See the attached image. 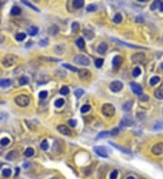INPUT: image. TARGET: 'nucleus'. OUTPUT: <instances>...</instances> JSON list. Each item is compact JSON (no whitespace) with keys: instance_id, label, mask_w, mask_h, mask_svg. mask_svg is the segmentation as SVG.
Returning <instances> with one entry per match:
<instances>
[{"instance_id":"1","label":"nucleus","mask_w":163,"mask_h":179,"mask_svg":"<svg viewBox=\"0 0 163 179\" xmlns=\"http://www.w3.org/2000/svg\"><path fill=\"white\" fill-rule=\"evenodd\" d=\"M102 112L106 117H112L115 113V108L112 104L106 103V104H103L102 107Z\"/></svg>"},{"instance_id":"2","label":"nucleus","mask_w":163,"mask_h":179,"mask_svg":"<svg viewBox=\"0 0 163 179\" xmlns=\"http://www.w3.org/2000/svg\"><path fill=\"white\" fill-rule=\"evenodd\" d=\"M17 61V56L14 54H6L2 61V63L5 67H11L12 65L16 64Z\"/></svg>"},{"instance_id":"3","label":"nucleus","mask_w":163,"mask_h":179,"mask_svg":"<svg viewBox=\"0 0 163 179\" xmlns=\"http://www.w3.org/2000/svg\"><path fill=\"white\" fill-rule=\"evenodd\" d=\"M74 62L76 64H79V65H83V66H88L90 65V62L89 58L86 57L85 55H82V54H78L74 57Z\"/></svg>"},{"instance_id":"4","label":"nucleus","mask_w":163,"mask_h":179,"mask_svg":"<svg viewBox=\"0 0 163 179\" xmlns=\"http://www.w3.org/2000/svg\"><path fill=\"white\" fill-rule=\"evenodd\" d=\"M15 102L20 107H27L30 102V100L26 95H18L15 98Z\"/></svg>"},{"instance_id":"5","label":"nucleus","mask_w":163,"mask_h":179,"mask_svg":"<svg viewBox=\"0 0 163 179\" xmlns=\"http://www.w3.org/2000/svg\"><path fill=\"white\" fill-rule=\"evenodd\" d=\"M132 63H138V64H140V63H143L145 61V54L141 52L139 53H134L133 55L132 56Z\"/></svg>"},{"instance_id":"6","label":"nucleus","mask_w":163,"mask_h":179,"mask_svg":"<svg viewBox=\"0 0 163 179\" xmlns=\"http://www.w3.org/2000/svg\"><path fill=\"white\" fill-rule=\"evenodd\" d=\"M151 153L155 156L163 154V142H158L151 148Z\"/></svg>"},{"instance_id":"7","label":"nucleus","mask_w":163,"mask_h":179,"mask_svg":"<svg viewBox=\"0 0 163 179\" xmlns=\"http://www.w3.org/2000/svg\"><path fill=\"white\" fill-rule=\"evenodd\" d=\"M123 88V84L122 82H121L120 81H114L110 84V89L111 91L113 92H119L121 91Z\"/></svg>"},{"instance_id":"8","label":"nucleus","mask_w":163,"mask_h":179,"mask_svg":"<svg viewBox=\"0 0 163 179\" xmlns=\"http://www.w3.org/2000/svg\"><path fill=\"white\" fill-rule=\"evenodd\" d=\"M94 152L97 154L98 156H100L102 157L107 158L108 157V155H107V148H103V147H94L93 148Z\"/></svg>"},{"instance_id":"9","label":"nucleus","mask_w":163,"mask_h":179,"mask_svg":"<svg viewBox=\"0 0 163 179\" xmlns=\"http://www.w3.org/2000/svg\"><path fill=\"white\" fill-rule=\"evenodd\" d=\"M130 85H131V87H132V91L134 92L135 94L139 95V96L142 95V88L140 87V85L136 83V82H131Z\"/></svg>"},{"instance_id":"10","label":"nucleus","mask_w":163,"mask_h":179,"mask_svg":"<svg viewBox=\"0 0 163 179\" xmlns=\"http://www.w3.org/2000/svg\"><path fill=\"white\" fill-rule=\"evenodd\" d=\"M78 72H79L80 79H82V80H88L90 77H91V72H90L88 70H85V69L79 70Z\"/></svg>"},{"instance_id":"11","label":"nucleus","mask_w":163,"mask_h":179,"mask_svg":"<svg viewBox=\"0 0 163 179\" xmlns=\"http://www.w3.org/2000/svg\"><path fill=\"white\" fill-rule=\"evenodd\" d=\"M113 41H115L116 43H118V44H121V45H124V46H128V47H130V48H134V49H144V50H145V49H147V48H145V47H141V46H137V45H131V44H128V43L122 42V41L116 39V38H113Z\"/></svg>"},{"instance_id":"12","label":"nucleus","mask_w":163,"mask_h":179,"mask_svg":"<svg viewBox=\"0 0 163 179\" xmlns=\"http://www.w3.org/2000/svg\"><path fill=\"white\" fill-rule=\"evenodd\" d=\"M57 130L60 132V133H62L63 135H65V136H70V135H71V130H70L66 126H64V125L58 126Z\"/></svg>"},{"instance_id":"13","label":"nucleus","mask_w":163,"mask_h":179,"mask_svg":"<svg viewBox=\"0 0 163 179\" xmlns=\"http://www.w3.org/2000/svg\"><path fill=\"white\" fill-rule=\"evenodd\" d=\"M123 62V59H122V57L120 55H117L115 56L114 58L112 59V65L113 67H119V66L121 65V63Z\"/></svg>"},{"instance_id":"14","label":"nucleus","mask_w":163,"mask_h":179,"mask_svg":"<svg viewBox=\"0 0 163 179\" xmlns=\"http://www.w3.org/2000/svg\"><path fill=\"white\" fill-rule=\"evenodd\" d=\"M12 84V81L10 79H0V87L7 88Z\"/></svg>"},{"instance_id":"15","label":"nucleus","mask_w":163,"mask_h":179,"mask_svg":"<svg viewBox=\"0 0 163 179\" xmlns=\"http://www.w3.org/2000/svg\"><path fill=\"white\" fill-rule=\"evenodd\" d=\"M133 125V121L132 119H130L129 118H124L122 119V120L121 121V126L122 128H125V127H130Z\"/></svg>"},{"instance_id":"16","label":"nucleus","mask_w":163,"mask_h":179,"mask_svg":"<svg viewBox=\"0 0 163 179\" xmlns=\"http://www.w3.org/2000/svg\"><path fill=\"white\" fill-rule=\"evenodd\" d=\"M107 49H108L107 45H106L105 43H102V44H100V45L98 46L97 52H98V53H100V54H103V53L107 51Z\"/></svg>"},{"instance_id":"17","label":"nucleus","mask_w":163,"mask_h":179,"mask_svg":"<svg viewBox=\"0 0 163 179\" xmlns=\"http://www.w3.org/2000/svg\"><path fill=\"white\" fill-rule=\"evenodd\" d=\"M82 34L85 37H86L88 40H92L93 37H94V33L92 31V30H88V29H84L82 31Z\"/></svg>"},{"instance_id":"18","label":"nucleus","mask_w":163,"mask_h":179,"mask_svg":"<svg viewBox=\"0 0 163 179\" xmlns=\"http://www.w3.org/2000/svg\"><path fill=\"white\" fill-rule=\"evenodd\" d=\"M132 106H133V100H129L122 105V110L124 111H130L132 110Z\"/></svg>"},{"instance_id":"19","label":"nucleus","mask_w":163,"mask_h":179,"mask_svg":"<svg viewBox=\"0 0 163 179\" xmlns=\"http://www.w3.org/2000/svg\"><path fill=\"white\" fill-rule=\"evenodd\" d=\"M16 157H17V152L15 151V150H14V151H11L10 153H8L7 155H6V157H5V158L9 161H14Z\"/></svg>"},{"instance_id":"20","label":"nucleus","mask_w":163,"mask_h":179,"mask_svg":"<svg viewBox=\"0 0 163 179\" xmlns=\"http://www.w3.org/2000/svg\"><path fill=\"white\" fill-rule=\"evenodd\" d=\"M154 95L158 100H163V87H160L156 90Z\"/></svg>"},{"instance_id":"21","label":"nucleus","mask_w":163,"mask_h":179,"mask_svg":"<svg viewBox=\"0 0 163 179\" xmlns=\"http://www.w3.org/2000/svg\"><path fill=\"white\" fill-rule=\"evenodd\" d=\"M109 144H110V146H112L113 148H117V149H119L120 151H121L122 153H125V154H131V151L130 150H127V149H125V148H122L121 147H120V146H118L117 144H115V143H113V142H109Z\"/></svg>"},{"instance_id":"22","label":"nucleus","mask_w":163,"mask_h":179,"mask_svg":"<svg viewBox=\"0 0 163 179\" xmlns=\"http://www.w3.org/2000/svg\"><path fill=\"white\" fill-rule=\"evenodd\" d=\"M27 33H28L29 35H31V36H34L35 34L38 33V28L36 26H30L27 29Z\"/></svg>"},{"instance_id":"23","label":"nucleus","mask_w":163,"mask_h":179,"mask_svg":"<svg viewBox=\"0 0 163 179\" xmlns=\"http://www.w3.org/2000/svg\"><path fill=\"white\" fill-rule=\"evenodd\" d=\"M21 14V8L18 6H13L11 9V15L12 16H19Z\"/></svg>"},{"instance_id":"24","label":"nucleus","mask_w":163,"mask_h":179,"mask_svg":"<svg viewBox=\"0 0 163 179\" xmlns=\"http://www.w3.org/2000/svg\"><path fill=\"white\" fill-rule=\"evenodd\" d=\"M84 5V1L82 0H75L74 1V7L76 9H80Z\"/></svg>"},{"instance_id":"25","label":"nucleus","mask_w":163,"mask_h":179,"mask_svg":"<svg viewBox=\"0 0 163 179\" xmlns=\"http://www.w3.org/2000/svg\"><path fill=\"white\" fill-rule=\"evenodd\" d=\"M111 136L110 135V132L109 131H103V132H100L97 136V139H101V138H103V137H110Z\"/></svg>"},{"instance_id":"26","label":"nucleus","mask_w":163,"mask_h":179,"mask_svg":"<svg viewBox=\"0 0 163 179\" xmlns=\"http://www.w3.org/2000/svg\"><path fill=\"white\" fill-rule=\"evenodd\" d=\"M18 82H19V84L21 85V86H24V85H27L29 82V79L27 76H22L21 78L19 79Z\"/></svg>"},{"instance_id":"27","label":"nucleus","mask_w":163,"mask_h":179,"mask_svg":"<svg viewBox=\"0 0 163 179\" xmlns=\"http://www.w3.org/2000/svg\"><path fill=\"white\" fill-rule=\"evenodd\" d=\"M160 81H161L160 77H159V76H154V77H152V78L150 80V84L151 85V86H155V85L157 84V83H158Z\"/></svg>"},{"instance_id":"28","label":"nucleus","mask_w":163,"mask_h":179,"mask_svg":"<svg viewBox=\"0 0 163 179\" xmlns=\"http://www.w3.org/2000/svg\"><path fill=\"white\" fill-rule=\"evenodd\" d=\"M34 150L32 148H28L26 149V151H25V156L27 157H31L32 156L34 155Z\"/></svg>"},{"instance_id":"29","label":"nucleus","mask_w":163,"mask_h":179,"mask_svg":"<svg viewBox=\"0 0 163 179\" xmlns=\"http://www.w3.org/2000/svg\"><path fill=\"white\" fill-rule=\"evenodd\" d=\"M63 66L64 67V68L68 69V70H70V71H74V72H75V71H79V70H78L76 67H74V66L71 65V64H68V63H63Z\"/></svg>"},{"instance_id":"30","label":"nucleus","mask_w":163,"mask_h":179,"mask_svg":"<svg viewBox=\"0 0 163 179\" xmlns=\"http://www.w3.org/2000/svg\"><path fill=\"white\" fill-rule=\"evenodd\" d=\"M12 175V171H11V169H9V168H5V169H3V171H2V176L4 177H9Z\"/></svg>"},{"instance_id":"31","label":"nucleus","mask_w":163,"mask_h":179,"mask_svg":"<svg viewBox=\"0 0 163 179\" xmlns=\"http://www.w3.org/2000/svg\"><path fill=\"white\" fill-rule=\"evenodd\" d=\"M26 37H27V34L25 33H19L16 35V39L19 42H21V41H24L26 39Z\"/></svg>"},{"instance_id":"32","label":"nucleus","mask_w":163,"mask_h":179,"mask_svg":"<svg viewBox=\"0 0 163 179\" xmlns=\"http://www.w3.org/2000/svg\"><path fill=\"white\" fill-rule=\"evenodd\" d=\"M121 21H122V16H121V14H116L114 18H113V22L115 24H120Z\"/></svg>"},{"instance_id":"33","label":"nucleus","mask_w":163,"mask_h":179,"mask_svg":"<svg viewBox=\"0 0 163 179\" xmlns=\"http://www.w3.org/2000/svg\"><path fill=\"white\" fill-rule=\"evenodd\" d=\"M76 45L78 46L79 48H83L84 45H85V43H84V40L82 38H78L76 40V42H75Z\"/></svg>"},{"instance_id":"34","label":"nucleus","mask_w":163,"mask_h":179,"mask_svg":"<svg viewBox=\"0 0 163 179\" xmlns=\"http://www.w3.org/2000/svg\"><path fill=\"white\" fill-rule=\"evenodd\" d=\"M64 104V100L63 99H58L54 101V106L56 108H61Z\"/></svg>"},{"instance_id":"35","label":"nucleus","mask_w":163,"mask_h":179,"mask_svg":"<svg viewBox=\"0 0 163 179\" xmlns=\"http://www.w3.org/2000/svg\"><path fill=\"white\" fill-rule=\"evenodd\" d=\"M84 93V90L82 89H77L74 90V95H75V97L77 98V99H79V98H81L82 95H83Z\"/></svg>"},{"instance_id":"36","label":"nucleus","mask_w":163,"mask_h":179,"mask_svg":"<svg viewBox=\"0 0 163 179\" xmlns=\"http://www.w3.org/2000/svg\"><path fill=\"white\" fill-rule=\"evenodd\" d=\"M40 147H41V148H42L44 151H45V150H47L48 148H49V144H48L47 140H43L42 143H41V145H40Z\"/></svg>"},{"instance_id":"37","label":"nucleus","mask_w":163,"mask_h":179,"mask_svg":"<svg viewBox=\"0 0 163 179\" xmlns=\"http://www.w3.org/2000/svg\"><path fill=\"white\" fill-rule=\"evenodd\" d=\"M140 73H141V70L139 69V67H135L134 69H133V71H132V75L134 77H138L140 75Z\"/></svg>"},{"instance_id":"38","label":"nucleus","mask_w":163,"mask_h":179,"mask_svg":"<svg viewBox=\"0 0 163 179\" xmlns=\"http://www.w3.org/2000/svg\"><path fill=\"white\" fill-rule=\"evenodd\" d=\"M9 143H10V140H9V138H7V137H3L2 139L0 140V145L3 146V147L7 146Z\"/></svg>"},{"instance_id":"39","label":"nucleus","mask_w":163,"mask_h":179,"mask_svg":"<svg viewBox=\"0 0 163 179\" xmlns=\"http://www.w3.org/2000/svg\"><path fill=\"white\" fill-rule=\"evenodd\" d=\"M94 64H95V66H96L97 68H101V67L103 66V59H102V58L96 59V60H95V62H94Z\"/></svg>"},{"instance_id":"40","label":"nucleus","mask_w":163,"mask_h":179,"mask_svg":"<svg viewBox=\"0 0 163 179\" xmlns=\"http://www.w3.org/2000/svg\"><path fill=\"white\" fill-rule=\"evenodd\" d=\"M70 91V90H69L68 87H66V86H63V87L61 88L60 90V94L62 95H67Z\"/></svg>"},{"instance_id":"41","label":"nucleus","mask_w":163,"mask_h":179,"mask_svg":"<svg viewBox=\"0 0 163 179\" xmlns=\"http://www.w3.org/2000/svg\"><path fill=\"white\" fill-rule=\"evenodd\" d=\"M23 4H25V5H27V6H29V7H31L33 10L36 11V12H39V10H38V8H36L35 6H34V5H32L31 3H29L28 1H23Z\"/></svg>"},{"instance_id":"42","label":"nucleus","mask_w":163,"mask_h":179,"mask_svg":"<svg viewBox=\"0 0 163 179\" xmlns=\"http://www.w3.org/2000/svg\"><path fill=\"white\" fill-rule=\"evenodd\" d=\"M91 110V106L90 105H83L81 109V112L82 113H86Z\"/></svg>"},{"instance_id":"43","label":"nucleus","mask_w":163,"mask_h":179,"mask_svg":"<svg viewBox=\"0 0 163 179\" xmlns=\"http://www.w3.org/2000/svg\"><path fill=\"white\" fill-rule=\"evenodd\" d=\"M96 9H97V6L95 5H93V4L89 5L88 7H87V11H88V12H93V11H96Z\"/></svg>"},{"instance_id":"44","label":"nucleus","mask_w":163,"mask_h":179,"mask_svg":"<svg viewBox=\"0 0 163 179\" xmlns=\"http://www.w3.org/2000/svg\"><path fill=\"white\" fill-rule=\"evenodd\" d=\"M118 175H119V172L117 171V170H113V171L110 173V179H116L118 177Z\"/></svg>"},{"instance_id":"45","label":"nucleus","mask_w":163,"mask_h":179,"mask_svg":"<svg viewBox=\"0 0 163 179\" xmlns=\"http://www.w3.org/2000/svg\"><path fill=\"white\" fill-rule=\"evenodd\" d=\"M47 91L46 90H43V91H40L39 92V98L40 99H42V100H44V99H45V98L47 97Z\"/></svg>"},{"instance_id":"46","label":"nucleus","mask_w":163,"mask_h":179,"mask_svg":"<svg viewBox=\"0 0 163 179\" xmlns=\"http://www.w3.org/2000/svg\"><path fill=\"white\" fill-rule=\"evenodd\" d=\"M72 29H73L74 32H77L79 30V24H78L77 22L73 23V24H72Z\"/></svg>"},{"instance_id":"47","label":"nucleus","mask_w":163,"mask_h":179,"mask_svg":"<svg viewBox=\"0 0 163 179\" xmlns=\"http://www.w3.org/2000/svg\"><path fill=\"white\" fill-rule=\"evenodd\" d=\"M48 43H49V40L47 38L46 39H43L39 42V45L40 46H46L48 45Z\"/></svg>"},{"instance_id":"48","label":"nucleus","mask_w":163,"mask_h":179,"mask_svg":"<svg viewBox=\"0 0 163 179\" xmlns=\"http://www.w3.org/2000/svg\"><path fill=\"white\" fill-rule=\"evenodd\" d=\"M162 127H163V125H162V123H161V122H157V123L154 125V129L155 130H160V129H162Z\"/></svg>"},{"instance_id":"49","label":"nucleus","mask_w":163,"mask_h":179,"mask_svg":"<svg viewBox=\"0 0 163 179\" xmlns=\"http://www.w3.org/2000/svg\"><path fill=\"white\" fill-rule=\"evenodd\" d=\"M159 5H160V1H155L154 3H152V5L150 6V7H151L150 9H151V10H155L156 7H157Z\"/></svg>"},{"instance_id":"50","label":"nucleus","mask_w":163,"mask_h":179,"mask_svg":"<svg viewBox=\"0 0 163 179\" xmlns=\"http://www.w3.org/2000/svg\"><path fill=\"white\" fill-rule=\"evenodd\" d=\"M68 124L71 127H75L76 126V124H77V121L74 120V119H70V120L68 121Z\"/></svg>"},{"instance_id":"51","label":"nucleus","mask_w":163,"mask_h":179,"mask_svg":"<svg viewBox=\"0 0 163 179\" xmlns=\"http://www.w3.org/2000/svg\"><path fill=\"white\" fill-rule=\"evenodd\" d=\"M119 133V129H117V128H115V129H113L111 131H110V135L111 136H116V135H118Z\"/></svg>"},{"instance_id":"52","label":"nucleus","mask_w":163,"mask_h":179,"mask_svg":"<svg viewBox=\"0 0 163 179\" xmlns=\"http://www.w3.org/2000/svg\"><path fill=\"white\" fill-rule=\"evenodd\" d=\"M135 21H136V23H143V22H144V19L142 18L141 16H137Z\"/></svg>"},{"instance_id":"53","label":"nucleus","mask_w":163,"mask_h":179,"mask_svg":"<svg viewBox=\"0 0 163 179\" xmlns=\"http://www.w3.org/2000/svg\"><path fill=\"white\" fill-rule=\"evenodd\" d=\"M159 8H160V11H161V12H163V2H160Z\"/></svg>"},{"instance_id":"54","label":"nucleus","mask_w":163,"mask_h":179,"mask_svg":"<svg viewBox=\"0 0 163 179\" xmlns=\"http://www.w3.org/2000/svg\"><path fill=\"white\" fill-rule=\"evenodd\" d=\"M19 171H20V170H19V168H16V175H15V176H16V177H17V176H18V174H19Z\"/></svg>"},{"instance_id":"55","label":"nucleus","mask_w":163,"mask_h":179,"mask_svg":"<svg viewBox=\"0 0 163 179\" xmlns=\"http://www.w3.org/2000/svg\"><path fill=\"white\" fill-rule=\"evenodd\" d=\"M126 179H135V178H134V177H128Z\"/></svg>"},{"instance_id":"56","label":"nucleus","mask_w":163,"mask_h":179,"mask_svg":"<svg viewBox=\"0 0 163 179\" xmlns=\"http://www.w3.org/2000/svg\"><path fill=\"white\" fill-rule=\"evenodd\" d=\"M24 166H25V168H27V166H28V164H24Z\"/></svg>"},{"instance_id":"57","label":"nucleus","mask_w":163,"mask_h":179,"mask_svg":"<svg viewBox=\"0 0 163 179\" xmlns=\"http://www.w3.org/2000/svg\"><path fill=\"white\" fill-rule=\"evenodd\" d=\"M51 179H58L57 177H53V178H51Z\"/></svg>"},{"instance_id":"58","label":"nucleus","mask_w":163,"mask_h":179,"mask_svg":"<svg viewBox=\"0 0 163 179\" xmlns=\"http://www.w3.org/2000/svg\"><path fill=\"white\" fill-rule=\"evenodd\" d=\"M2 166H3L2 164H0V168H1V167H2Z\"/></svg>"}]
</instances>
